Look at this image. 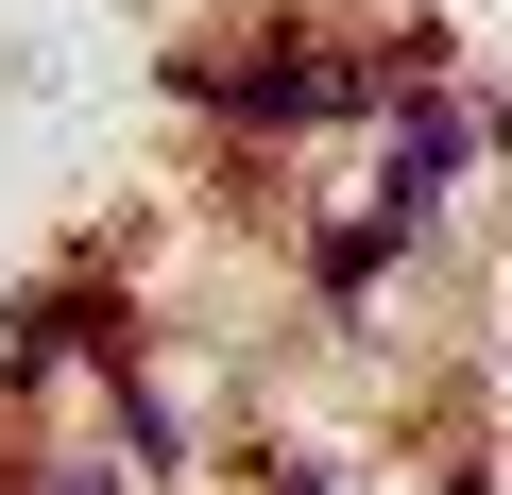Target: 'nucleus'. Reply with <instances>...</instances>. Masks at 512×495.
Wrapping results in <instances>:
<instances>
[{"instance_id":"1","label":"nucleus","mask_w":512,"mask_h":495,"mask_svg":"<svg viewBox=\"0 0 512 495\" xmlns=\"http://www.w3.org/2000/svg\"><path fill=\"white\" fill-rule=\"evenodd\" d=\"M444 171H461V120L427 103V120L393 137V188H376V205H393V222H427V205H444Z\"/></svg>"},{"instance_id":"2","label":"nucleus","mask_w":512,"mask_h":495,"mask_svg":"<svg viewBox=\"0 0 512 495\" xmlns=\"http://www.w3.org/2000/svg\"><path fill=\"white\" fill-rule=\"evenodd\" d=\"M52 495H120V478H52Z\"/></svg>"}]
</instances>
